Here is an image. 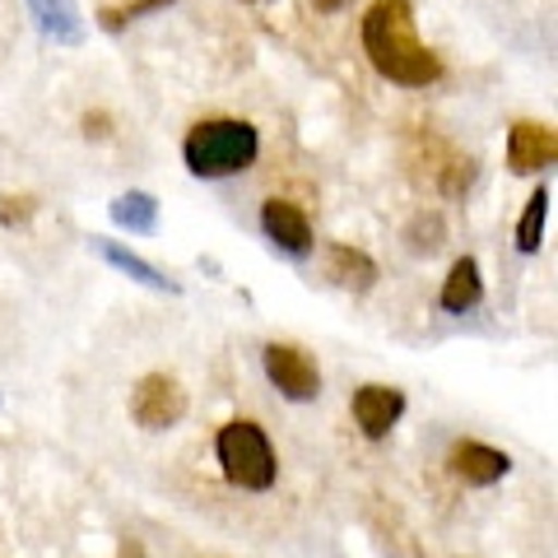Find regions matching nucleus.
<instances>
[{
	"instance_id": "obj_1",
	"label": "nucleus",
	"mask_w": 558,
	"mask_h": 558,
	"mask_svg": "<svg viewBox=\"0 0 558 558\" xmlns=\"http://www.w3.org/2000/svg\"><path fill=\"white\" fill-rule=\"evenodd\" d=\"M363 57L373 61L381 80L400 84V89H428L442 80L438 51L418 43L414 28V0H373L363 10Z\"/></svg>"
},
{
	"instance_id": "obj_2",
	"label": "nucleus",
	"mask_w": 558,
	"mask_h": 558,
	"mask_svg": "<svg viewBox=\"0 0 558 558\" xmlns=\"http://www.w3.org/2000/svg\"><path fill=\"white\" fill-rule=\"evenodd\" d=\"M260 154V131L238 117H205L182 135V163L191 178L223 182L247 172Z\"/></svg>"
},
{
	"instance_id": "obj_3",
	"label": "nucleus",
	"mask_w": 558,
	"mask_h": 558,
	"mask_svg": "<svg viewBox=\"0 0 558 558\" xmlns=\"http://www.w3.org/2000/svg\"><path fill=\"white\" fill-rule=\"evenodd\" d=\"M215 457L223 480L233 488H247V494H266L279 480V457L266 438V428L252 424V418H233L215 433Z\"/></svg>"
},
{
	"instance_id": "obj_4",
	"label": "nucleus",
	"mask_w": 558,
	"mask_h": 558,
	"mask_svg": "<svg viewBox=\"0 0 558 558\" xmlns=\"http://www.w3.org/2000/svg\"><path fill=\"white\" fill-rule=\"evenodd\" d=\"M260 368H266L270 387L293 400V405H307V400L322 396V368L317 359L307 354V349L299 344H284V340H270L266 349H260Z\"/></svg>"
},
{
	"instance_id": "obj_5",
	"label": "nucleus",
	"mask_w": 558,
	"mask_h": 558,
	"mask_svg": "<svg viewBox=\"0 0 558 558\" xmlns=\"http://www.w3.org/2000/svg\"><path fill=\"white\" fill-rule=\"evenodd\" d=\"M131 418L145 433H168L186 418V391L178 377L168 373H145L131 391Z\"/></svg>"
},
{
	"instance_id": "obj_6",
	"label": "nucleus",
	"mask_w": 558,
	"mask_h": 558,
	"mask_svg": "<svg viewBox=\"0 0 558 558\" xmlns=\"http://www.w3.org/2000/svg\"><path fill=\"white\" fill-rule=\"evenodd\" d=\"M349 410H354V424H359L363 438L381 442V438H391V428L405 418V391L387 387V381H368V387L354 391Z\"/></svg>"
},
{
	"instance_id": "obj_7",
	"label": "nucleus",
	"mask_w": 558,
	"mask_h": 558,
	"mask_svg": "<svg viewBox=\"0 0 558 558\" xmlns=\"http://www.w3.org/2000/svg\"><path fill=\"white\" fill-rule=\"evenodd\" d=\"M260 233H266L275 247L284 256H293V260H303L312 252V219H307V209L284 201V196H270L266 205H260Z\"/></svg>"
},
{
	"instance_id": "obj_8",
	"label": "nucleus",
	"mask_w": 558,
	"mask_h": 558,
	"mask_svg": "<svg viewBox=\"0 0 558 558\" xmlns=\"http://www.w3.org/2000/svg\"><path fill=\"white\" fill-rule=\"evenodd\" d=\"M558 159V135L545 121H512L508 131V168L517 178H535V172L554 168Z\"/></svg>"
},
{
	"instance_id": "obj_9",
	"label": "nucleus",
	"mask_w": 558,
	"mask_h": 558,
	"mask_svg": "<svg viewBox=\"0 0 558 558\" xmlns=\"http://www.w3.org/2000/svg\"><path fill=\"white\" fill-rule=\"evenodd\" d=\"M451 475H457L461 484L470 488H488V484H498V480H508V470H512V457L508 451H498V447H488V442H457L451 447Z\"/></svg>"
},
{
	"instance_id": "obj_10",
	"label": "nucleus",
	"mask_w": 558,
	"mask_h": 558,
	"mask_svg": "<svg viewBox=\"0 0 558 558\" xmlns=\"http://www.w3.org/2000/svg\"><path fill=\"white\" fill-rule=\"evenodd\" d=\"M94 242V252L108 260L112 270H121L126 279H135V284H145V289H154V293H182V284L178 279H168L154 260H145V256H135L131 247H121V242H112V238H89Z\"/></svg>"
},
{
	"instance_id": "obj_11",
	"label": "nucleus",
	"mask_w": 558,
	"mask_h": 558,
	"mask_svg": "<svg viewBox=\"0 0 558 558\" xmlns=\"http://www.w3.org/2000/svg\"><path fill=\"white\" fill-rule=\"evenodd\" d=\"M326 275L336 279L349 293H368L377 284V260L363 247H349V242H330L326 247Z\"/></svg>"
},
{
	"instance_id": "obj_12",
	"label": "nucleus",
	"mask_w": 558,
	"mask_h": 558,
	"mask_svg": "<svg viewBox=\"0 0 558 558\" xmlns=\"http://www.w3.org/2000/svg\"><path fill=\"white\" fill-rule=\"evenodd\" d=\"M438 303H442V312H451V317H465V312H475L484 303V275H480L475 256H461L457 266L447 270Z\"/></svg>"
},
{
	"instance_id": "obj_13",
	"label": "nucleus",
	"mask_w": 558,
	"mask_h": 558,
	"mask_svg": "<svg viewBox=\"0 0 558 558\" xmlns=\"http://www.w3.org/2000/svg\"><path fill=\"white\" fill-rule=\"evenodd\" d=\"M33 24L43 28V38L61 43V47H80L84 43V20L75 10V0H24Z\"/></svg>"
},
{
	"instance_id": "obj_14",
	"label": "nucleus",
	"mask_w": 558,
	"mask_h": 558,
	"mask_svg": "<svg viewBox=\"0 0 558 558\" xmlns=\"http://www.w3.org/2000/svg\"><path fill=\"white\" fill-rule=\"evenodd\" d=\"M108 215L117 229L126 233H140V238H154L159 233V201L149 191H121V196L108 205Z\"/></svg>"
},
{
	"instance_id": "obj_15",
	"label": "nucleus",
	"mask_w": 558,
	"mask_h": 558,
	"mask_svg": "<svg viewBox=\"0 0 558 558\" xmlns=\"http://www.w3.org/2000/svg\"><path fill=\"white\" fill-rule=\"evenodd\" d=\"M549 201H554V191H549L545 182H539V186L531 191L526 209H521V219H517V252H521V256H535V252H539V242H545Z\"/></svg>"
},
{
	"instance_id": "obj_16",
	"label": "nucleus",
	"mask_w": 558,
	"mask_h": 558,
	"mask_svg": "<svg viewBox=\"0 0 558 558\" xmlns=\"http://www.w3.org/2000/svg\"><path fill=\"white\" fill-rule=\"evenodd\" d=\"M405 242H410V252H418V256L442 252V242H447V219L438 215V209H418V215L405 223Z\"/></svg>"
},
{
	"instance_id": "obj_17",
	"label": "nucleus",
	"mask_w": 558,
	"mask_h": 558,
	"mask_svg": "<svg viewBox=\"0 0 558 558\" xmlns=\"http://www.w3.org/2000/svg\"><path fill=\"white\" fill-rule=\"evenodd\" d=\"M168 5H178V0H126V5H108L98 14V28L102 33H121V28H131L135 20H149V14H159Z\"/></svg>"
},
{
	"instance_id": "obj_18",
	"label": "nucleus",
	"mask_w": 558,
	"mask_h": 558,
	"mask_svg": "<svg viewBox=\"0 0 558 558\" xmlns=\"http://www.w3.org/2000/svg\"><path fill=\"white\" fill-rule=\"evenodd\" d=\"M33 215H38V201L33 196H0V223L5 229H24Z\"/></svg>"
},
{
	"instance_id": "obj_19",
	"label": "nucleus",
	"mask_w": 558,
	"mask_h": 558,
	"mask_svg": "<svg viewBox=\"0 0 558 558\" xmlns=\"http://www.w3.org/2000/svg\"><path fill=\"white\" fill-rule=\"evenodd\" d=\"M84 135H89V140H108L112 135V121L102 117V112H89V117H84Z\"/></svg>"
},
{
	"instance_id": "obj_20",
	"label": "nucleus",
	"mask_w": 558,
	"mask_h": 558,
	"mask_svg": "<svg viewBox=\"0 0 558 558\" xmlns=\"http://www.w3.org/2000/svg\"><path fill=\"white\" fill-rule=\"evenodd\" d=\"M312 5H317L322 14H336V10H344V5H349V0H312Z\"/></svg>"
}]
</instances>
